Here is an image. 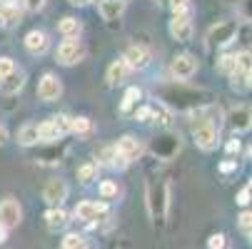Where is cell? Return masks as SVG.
I'll return each mask as SVG.
<instances>
[{
    "label": "cell",
    "mask_w": 252,
    "mask_h": 249,
    "mask_svg": "<svg viewBox=\"0 0 252 249\" xmlns=\"http://www.w3.org/2000/svg\"><path fill=\"white\" fill-rule=\"evenodd\" d=\"M237 32H240L237 20H225V23L212 25V28L207 30V35H205L207 48L215 50V48H225V45H230V43L237 38Z\"/></svg>",
    "instance_id": "cell-4"
},
{
    "label": "cell",
    "mask_w": 252,
    "mask_h": 249,
    "mask_svg": "<svg viewBox=\"0 0 252 249\" xmlns=\"http://www.w3.org/2000/svg\"><path fill=\"white\" fill-rule=\"evenodd\" d=\"M18 142H20L23 147H32V145H38V142H40V137H38V125H35V122L23 125V127L18 130Z\"/></svg>",
    "instance_id": "cell-22"
},
{
    "label": "cell",
    "mask_w": 252,
    "mask_h": 249,
    "mask_svg": "<svg viewBox=\"0 0 252 249\" xmlns=\"http://www.w3.org/2000/svg\"><path fill=\"white\" fill-rule=\"evenodd\" d=\"M8 232H10V229H8L5 224H0V244H3V242L8 239Z\"/></svg>",
    "instance_id": "cell-39"
},
{
    "label": "cell",
    "mask_w": 252,
    "mask_h": 249,
    "mask_svg": "<svg viewBox=\"0 0 252 249\" xmlns=\"http://www.w3.org/2000/svg\"><path fill=\"white\" fill-rule=\"evenodd\" d=\"M70 3H73V5H90L93 0H70Z\"/></svg>",
    "instance_id": "cell-42"
},
{
    "label": "cell",
    "mask_w": 252,
    "mask_h": 249,
    "mask_svg": "<svg viewBox=\"0 0 252 249\" xmlns=\"http://www.w3.org/2000/svg\"><path fill=\"white\" fill-rule=\"evenodd\" d=\"M245 87H250V90H252V67L245 73Z\"/></svg>",
    "instance_id": "cell-40"
},
{
    "label": "cell",
    "mask_w": 252,
    "mask_h": 249,
    "mask_svg": "<svg viewBox=\"0 0 252 249\" xmlns=\"http://www.w3.org/2000/svg\"><path fill=\"white\" fill-rule=\"evenodd\" d=\"M232 169H237V162L235 160H227V162L220 165V172H232Z\"/></svg>",
    "instance_id": "cell-37"
},
{
    "label": "cell",
    "mask_w": 252,
    "mask_h": 249,
    "mask_svg": "<svg viewBox=\"0 0 252 249\" xmlns=\"http://www.w3.org/2000/svg\"><path fill=\"white\" fill-rule=\"evenodd\" d=\"M67 215H65V209L63 207H50L48 212H45V224H48V229L50 232H60V229H65L67 227Z\"/></svg>",
    "instance_id": "cell-21"
},
{
    "label": "cell",
    "mask_w": 252,
    "mask_h": 249,
    "mask_svg": "<svg viewBox=\"0 0 252 249\" xmlns=\"http://www.w3.org/2000/svg\"><path fill=\"white\" fill-rule=\"evenodd\" d=\"M225 247H227V237H225L222 232L212 234V237L207 239V249H225Z\"/></svg>",
    "instance_id": "cell-29"
},
{
    "label": "cell",
    "mask_w": 252,
    "mask_h": 249,
    "mask_svg": "<svg viewBox=\"0 0 252 249\" xmlns=\"http://www.w3.org/2000/svg\"><path fill=\"white\" fill-rule=\"evenodd\" d=\"M95 174H97V165L95 162H85L83 167H78V180L83 185H90L95 180Z\"/></svg>",
    "instance_id": "cell-27"
},
{
    "label": "cell",
    "mask_w": 252,
    "mask_h": 249,
    "mask_svg": "<svg viewBox=\"0 0 252 249\" xmlns=\"http://www.w3.org/2000/svg\"><path fill=\"white\" fill-rule=\"evenodd\" d=\"M250 115H252V110H250Z\"/></svg>",
    "instance_id": "cell-46"
},
{
    "label": "cell",
    "mask_w": 252,
    "mask_h": 249,
    "mask_svg": "<svg viewBox=\"0 0 252 249\" xmlns=\"http://www.w3.org/2000/svg\"><path fill=\"white\" fill-rule=\"evenodd\" d=\"M107 207L105 202H90V199H85V202H80L78 207H75V212L73 215L80 220V222H95L97 217H102V215H107Z\"/></svg>",
    "instance_id": "cell-12"
},
{
    "label": "cell",
    "mask_w": 252,
    "mask_h": 249,
    "mask_svg": "<svg viewBox=\"0 0 252 249\" xmlns=\"http://www.w3.org/2000/svg\"><path fill=\"white\" fill-rule=\"evenodd\" d=\"M123 60L127 62L130 70H145L150 65V50L145 45H130L123 55Z\"/></svg>",
    "instance_id": "cell-13"
},
{
    "label": "cell",
    "mask_w": 252,
    "mask_h": 249,
    "mask_svg": "<svg viewBox=\"0 0 252 249\" xmlns=\"http://www.w3.org/2000/svg\"><path fill=\"white\" fill-rule=\"evenodd\" d=\"M25 85V73L23 70H13L10 75H5L3 80H0V90H3V95H18Z\"/></svg>",
    "instance_id": "cell-20"
},
{
    "label": "cell",
    "mask_w": 252,
    "mask_h": 249,
    "mask_svg": "<svg viewBox=\"0 0 252 249\" xmlns=\"http://www.w3.org/2000/svg\"><path fill=\"white\" fill-rule=\"evenodd\" d=\"M48 48H50V40H48V35L43 30H30L25 35V50L30 55H38L40 57V55L48 53Z\"/></svg>",
    "instance_id": "cell-16"
},
{
    "label": "cell",
    "mask_w": 252,
    "mask_h": 249,
    "mask_svg": "<svg viewBox=\"0 0 252 249\" xmlns=\"http://www.w3.org/2000/svg\"><path fill=\"white\" fill-rule=\"evenodd\" d=\"M0 25H5V23H3V13H0Z\"/></svg>",
    "instance_id": "cell-45"
},
{
    "label": "cell",
    "mask_w": 252,
    "mask_h": 249,
    "mask_svg": "<svg viewBox=\"0 0 252 249\" xmlns=\"http://www.w3.org/2000/svg\"><path fill=\"white\" fill-rule=\"evenodd\" d=\"M170 3H172V8H177V5H188L190 0H170Z\"/></svg>",
    "instance_id": "cell-41"
},
{
    "label": "cell",
    "mask_w": 252,
    "mask_h": 249,
    "mask_svg": "<svg viewBox=\"0 0 252 249\" xmlns=\"http://www.w3.org/2000/svg\"><path fill=\"white\" fill-rule=\"evenodd\" d=\"M247 190H250V192H252V177H250V185H247Z\"/></svg>",
    "instance_id": "cell-44"
},
{
    "label": "cell",
    "mask_w": 252,
    "mask_h": 249,
    "mask_svg": "<svg viewBox=\"0 0 252 249\" xmlns=\"http://www.w3.org/2000/svg\"><path fill=\"white\" fill-rule=\"evenodd\" d=\"M240 150H242V142L237 139V137H232L227 145H225V152L230 155V157H235V155H240Z\"/></svg>",
    "instance_id": "cell-33"
},
{
    "label": "cell",
    "mask_w": 252,
    "mask_h": 249,
    "mask_svg": "<svg viewBox=\"0 0 252 249\" xmlns=\"http://www.w3.org/2000/svg\"><path fill=\"white\" fill-rule=\"evenodd\" d=\"M5 139H8V130H5L3 122H0V145H5Z\"/></svg>",
    "instance_id": "cell-38"
},
{
    "label": "cell",
    "mask_w": 252,
    "mask_h": 249,
    "mask_svg": "<svg viewBox=\"0 0 252 249\" xmlns=\"http://www.w3.org/2000/svg\"><path fill=\"white\" fill-rule=\"evenodd\" d=\"M237 224H240V229H242L245 234H252V212H250V209L242 212V215L237 217Z\"/></svg>",
    "instance_id": "cell-30"
},
{
    "label": "cell",
    "mask_w": 252,
    "mask_h": 249,
    "mask_svg": "<svg viewBox=\"0 0 252 249\" xmlns=\"http://www.w3.org/2000/svg\"><path fill=\"white\" fill-rule=\"evenodd\" d=\"M43 199L50 204V207H60L65 199H67V185L63 180H50L45 187H43Z\"/></svg>",
    "instance_id": "cell-14"
},
{
    "label": "cell",
    "mask_w": 252,
    "mask_h": 249,
    "mask_svg": "<svg viewBox=\"0 0 252 249\" xmlns=\"http://www.w3.org/2000/svg\"><path fill=\"white\" fill-rule=\"evenodd\" d=\"M250 202H252V192H250L247 187L240 190V192H237V204H240V207H247Z\"/></svg>",
    "instance_id": "cell-35"
},
{
    "label": "cell",
    "mask_w": 252,
    "mask_h": 249,
    "mask_svg": "<svg viewBox=\"0 0 252 249\" xmlns=\"http://www.w3.org/2000/svg\"><path fill=\"white\" fill-rule=\"evenodd\" d=\"M155 97L177 112H192L202 108V105H207V92L185 85V80H175V83H165L155 87Z\"/></svg>",
    "instance_id": "cell-1"
},
{
    "label": "cell",
    "mask_w": 252,
    "mask_h": 249,
    "mask_svg": "<svg viewBox=\"0 0 252 249\" xmlns=\"http://www.w3.org/2000/svg\"><path fill=\"white\" fill-rule=\"evenodd\" d=\"M60 95H63V83H60V78L53 75V73H45V75L40 78V83H38V97H40L43 102H55V100H60Z\"/></svg>",
    "instance_id": "cell-11"
},
{
    "label": "cell",
    "mask_w": 252,
    "mask_h": 249,
    "mask_svg": "<svg viewBox=\"0 0 252 249\" xmlns=\"http://www.w3.org/2000/svg\"><path fill=\"white\" fill-rule=\"evenodd\" d=\"M140 97H142V90H140V87H130V90L125 92V97H123V108H120V112H127L132 105H137Z\"/></svg>",
    "instance_id": "cell-28"
},
{
    "label": "cell",
    "mask_w": 252,
    "mask_h": 249,
    "mask_svg": "<svg viewBox=\"0 0 252 249\" xmlns=\"http://www.w3.org/2000/svg\"><path fill=\"white\" fill-rule=\"evenodd\" d=\"M23 5H25L28 10H32V13H35V10H40V8L45 5V0H23Z\"/></svg>",
    "instance_id": "cell-36"
},
{
    "label": "cell",
    "mask_w": 252,
    "mask_h": 249,
    "mask_svg": "<svg viewBox=\"0 0 252 249\" xmlns=\"http://www.w3.org/2000/svg\"><path fill=\"white\" fill-rule=\"evenodd\" d=\"M127 73H130V67H127V62H125L123 57L113 60L110 67H107V85H110V87L123 85V83L127 80Z\"/></svg>",
    "instance_id": "cell-18"
},
{
    "label": "cell",
    "mask_w": 252,
    "mask_h": 249,
    "mask_svg": "<svg viewBox=\"0 0 252 249\" xmlns=\"http://www.w3.org/2000/svg\"><path fill=\"white\" fill-rule=\"evenodd\" d=\"M218 67L222 70V73L232 75V70H235V55H222V57H220V62H218Z\"/></svg>",
    "instance_id": "cell-31"
},
{
    "label": "cell",
    "mask_w": 252,
    "mask_h": 249,
    "mask_svg": "<svg viewBox=\"0 0 252 249\" xmlns=\"http://www.w3.org/2000/svg\"><path fill=\"white\" fill-rule=\"evenodd\" d=\"M58 30L65 35V38H78L80 35V30H83V25H80V20L78 18H63L60 23H58Z\"/></svg>",
    "instance_id": "cell-23"
},
{
    "label": "cell",
    "mask_w": 252,
    "mask_h": 249,
    "mask_svg": "<svg viewBox=\"0 0 252 249\" xmlns=\"http://www.w3.org/2000/svg\"><path fill=\"white\" fill-rule=\"evenodd\" d=\"M247 155H250V160H252V145H250V147H247Z\"/></svg>",
    "instance_id": "cell-43"
},
{
    "label": "cell",
    "mask_w": 252,
    "mask_h": 249,
    "mask_svg": "<svg viewBox=\"0 0 252 249\" xmlns=\"http://www.w3.org/2000/svg\"><path fill=\"white\" fill-rule=\"evenodd\" d=\"M20 222H23V207H20V202L13 199V197L0 199V224H5L8 229H13Z\"/></svg>",
    "instance_id": "cell-9"
},
{
    "label": "cell",
    "mask_w": 252,
    "mask_h": 249,
    "mask_svg": "<svg viewBox=\"0 0 252 249\" xmlns=\"http://www.w3.org/2000/svg\"><path fill=\"white\" fill-rule=\"evenodd\" d=\"M227 127L235 132V135H242L252 127V115H250V108H235L230 115H227Z\"/></svg>",
    "instance_id": "cell-15"
},
{
    "label": "cell",
    "mask_w": 252,
    "mask_h": 249,
    "mask_svg": "<svg viewBox=\"0 0 252 249\" xmlns=\"http://www.w3.org/2000/svg\"><path fill=\"white\" fill-rule=\"evenodd\" d=\"M70 132H75V135H80V137H88V135L93 132V122H90V117H85V115H80V117H70Z\"/></svg>",
    "instance_id": "cell-24"
},
{
    "label": "cell",
    "mask_w": 252,
    "mask_h": 249,
    "mask_svg": "<svg viewBox=\"0 0 252 249\" xmlns=\"http://www.w3.org/2000/svg\"><path fill=\"white\" fill-rule=\"evenodd\" d=\"M97 192H100L102 199H115V197L120 194V187H118L113 180H102V182L97 185Z\"/></svg>",
    "instance_id": "cell-26"
},
{
    "label": "cell",
    "mask_w": 252,
    "mask_h": 249,
    "mask_svg": "<svg viewBox=\"0 0 252 249\" xmlns=\"http://www.w3.org/2000/svg\"><path fill=\"white\" fill-rule=\"evenodd\" d=\"M13 70H15V62L10 57H0V80H3L5 75H10Z\"/></svg>",
    "instance_id": "cell-32"
},
{
    "label": "cell",
    "mask_w": 252,
    "mask_h": 249,
    "mask_svg": "<svg viewBox=\"0 0 252 249\" xmlns=\"http://www.w3.org/2000/svg\"><path fill=\"white\" fill-rule=\"evenodd\" d=\"M170 73H172L175 80H190V78L197 73V60H195V55H190V53L175 55L172 62H170Z\"/></svg>",
    "instance_id": "cell-7"
},
{
    "label": "cell",
    "mask_w": 252,
    "mask_h": 249,
    "mask_svg": "<svg viewBox=\"0 0 252 249\" xmlns=\"http://www.w3.org/2000/svg\"><path fill=\"white\" fill-rule=\"evenodd\" d=\"M83 55H85V48L78 38H65V43H60L58 48V60L63 65H75L83 60Z\"/></svg>",
    "instance_id": "cell-10"
},
{
    "label": "cell",
    "mask_w": 252,
    "mask_h": 249,
    "mask_svg": "<svg viewBox=\"0 0 252 249\" xmlns=\"http://www.w3.org/2000/svg\"><path fill=\"white\" fill-rule=\"evenodd\" d=\"M170 207V187L167 182H150L148 185V209L153 220H165Z\"/></svg>",
    "instance_id": "cell-2"
},
{
    "label": "cell",
    "mask_w": 252,
    "mask_h": 249,
    "mask_svg": "<svg viewBox=\"0 0 252 249\" xmlns=\"http://www.w3.org/2000/svg\"><path fill=\"white\" fill-rule=\"evenodd\" d=\"M115 150H118L120 155H125V160H127V162H132V160H137V157L142 155V145H140V139H137V137H132V135L120 137V139H118V145H115Z\"/></svg>",
    "instance_id": "cell-17"
},
{
    "label": "cell",
    "mask_w": 252,
    "mask_h": 249,
    "mask_svg": "<svg viewBox=\"0 0 252 249\" xmlns=\"http://www.w3.org/2000/svg\"><path fill=\"white\" fill-rule=\"evenodd\" d=\"M192 139H195V145H197L202 152H212L215 147H218V142H220L218 125L205 122V120H197V122L192 125Z\"/></svg>",
    "instance_id": "cell-5"
},
{
    "label": "cell",
    "mask_w": 252,
    "mask_h": 249,
    "mask_svg": "<svg viewBox=\"0 0 252 249\" xmlns=\"http://www.w3.org/2000/svg\"><path fill=\"white\" fill-rule=\"evenodd\" d=\"M150 150H153V155L158 160H172L180 152V137L177 135H170V132L167 135H160V137L153 139Z\"/></svg>",
    "instance_id": "cell-8"
},
{
    "label": "cell",
    "mask_w": 252,
    "mask_h": 249,
    "mask_svg": "<svg viewBox=\"0 0 252 249\" xmlns=\"http://www.w3.org/2000/svg\"><path fill=\"white\" fill-rule=\"evenodd\" d=\"M65 132H70V117H65V115H53L38 125L40 142H58V139H63Z\"/></svg>",
    "instance_id": "cell-6"
},
{
    "label": "cell",
    "mask_w": 252,
    "mask_h": 249,
    "mask_svg": "<svg viewBox=\"0 0 252 249\" xmlns=\"http://www.w3.org/2000/svg\"><path fill=\"white\" fill-rule=\"evenodd\" d=\"M240 15L245 20H252V0H240Z\"/></svg>",
    "instance_id": "cell-34"
},
{
    "label": "cell",
    "mask_w": 252,
    "mask_h": 249,
    "mask_svg": "<svg viewBox=\"0 0 252 249\" xmlns=\"http://www.w3.org/2000/svg\"><path fill=\"white\" fill-rule=\"evenodd\" d=\"M170 35L177 43H188L192 38V8H190V3L175 8V15L170 20Z\"/></svg>",
    "instance_id": "cell-3"
},
{
    "label": "cell",
    "mask_w": 252,
    "mask_h": 249,
    "mask_svg": "<svg viewBox=\"0 0 252 249\" xmlns=\"http://www.w3.org/2000/svg\"><path fill=\"white\" fill-rule=\"evenodd\" d=\"M63 249H88V239L83 234L70 232V234L63 237Z\"/></svg>",
    "instance_id": "cell-25"
},
{
    "label": "cell",
    "mask_w": 252,
    "mask_h": 249,
    "mask_svg": "<svg viewBox=\"0 0 252 249\" xmlns=\"http://www.w3.org/2000/svg\"><path fill=\"white\" fill-rule=\"evenodd\" d=\"M125 13V0H100V15L107 23H118Z\"/></svg>",
    "instance_id": "cell-19"
}]
</instances>
